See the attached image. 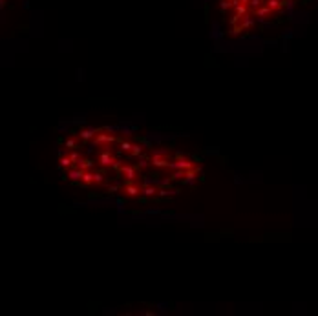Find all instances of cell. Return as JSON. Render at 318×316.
<instances>
[{
    "label": "cell",
    "mask_w": 318,
    "mask_h": 316,
    "mask_svg": "<svg viewBox=\"0 0 318 316\" xmlns=\"http://www.w3.org/2000/svg\"><path fill=\"white\" fill-rule=\"evenodd\" d=\"M293 4L296 0H220V11L233 35H245L273 22Z\"/></svg>",
    "instance_id": "cell-2"
},
{
    "label": "cell",
    "mask_w": 318,
    "mask_h": 316,
    "mask_svg": "<svg viewBox=\"0 0 318 316\" xmlns=\"http://www.w3.org/2000/svg\"><path fill=\"white\" fill-rule=\"evenodd\" d=\"M59 166L68 183L130 201L177 196L201 176L196 157L110 126H79L59 141Z\"/></svg>",
    "instance_id": "cell-1"
}]
</instances>
